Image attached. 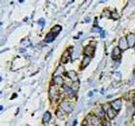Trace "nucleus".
<instances>
[{"mask_svg": "<svg viewBox=\"0 0 135 126\" xmlns=\"http://www.w3.org/2000/svg\"><path fill=\"white\" fill-rule=\"evenodd\" d=\"M38 24H40V25L41 26H44V24H45V21L43 19H40V21H38Z\"/></svg>", "mask_w": 135, "mask_h": 126, "instance_id": "18", "label": "nucleus"}, {"mask_svg": "<svg viewBox=\"0 0 135 126\" xmlns=\"http://www.w3.org/2000/svg\"><path fill=\"white\" fill-rule=\"evenodd\" d=\"M111 107L112 108L114 109V110H119L121 109V107H122V102L120 99H116L115 101H114V102L111 103Z\"/></svg>", "mask_w": 135, "mask_h": 126, "instance_id": "6", "label": "nucleus"}, {"mask_svg": "<svg viewBox=\"0 0 135 126\" xmlns=\"http://www.w3.org/2000/svg\"><path fill=\"white\" fill-rule=\"evenodd\" d=\"M91 122L93 126H98L100 125V120L97 117H92V119H91Z\"/></svg>", "mask_w": 135, "mask_h": 126, "instance_id": "13", "label": "nucleus"}, {"mask_svg": "<svg viewBox=\"0 0 135 126\" xmlns=\"http://www.w3.org/2000/svg\"><path fill=\"white\" fill-rule=\"evenodd\" d=\"M129 47V44H128V42L126 40V38L125 37H122V39H120L119 40V48L120 50H126L127 48Z\"/></svg>", "mask_w": 135, "mask_h": 126, "instance_id": "1", "label": "nucleus"}, {"mask_svg": "<svg viewBox=\"0 0 135 126\" xmlns=\"http://www.w3.org/2000/svg\"><path fill=\"white\" fill-rule=\"evenodd\" d=\"M126 40L128 42L129 47H133L135 44V35L133 33L130 34L126 37Z\"/></svg>", "mask_w": 135, "mask_h": 126, "instance_id": "4", "label": "nucleus"}, {"mask_svg": "<svg viewBox=\"0 0 135 126\" xmlns=\"http://www.w3.org/2000/svg\"><path fill=\"white\" fill-rule=\"evenodd\" d=\"M134 106L135 107V98H134Z\"/></svg>", "mask_w": 135, "mask_h": 126, "instance_id": "21", "label": "nucleus"}, {"mask_svg": "<svg viewBox=\"0 0 135 126\" xmlns=\"http://www.w3.org/2000/svg\"><path fill=\"white\" fill-rule=\"evenodd\" d=\"M67 76H68L69 78H70L71 80H77V74H76V73L74 72V71H70V72H68Z\"/></svg>", "mask_w": 135, "mask_h": 126, "instance_id": "9", "label": "nucleus"}, {"mask_svg": "<svg viewBox=\"0 0 135 126\" xmlns=\"http://www.w3.org/2000/svg\"><path fill=\"white\" fill-rule=\"evenodd\" d=\"M94 51H95L94 47H92V46H87L85 48L84 54H85V56H87V57H91V56H93V54H94Z\"/></svg>", "mask_w": 135, "mask_h": 126, "instance_id": "2", "label": "nucleus"}, {"mask_svg": "<svg viewBox=\"0 0 135 126\" xmlns=\"http://www.w3.org/2000/svg\"><path fill=\"white\" fill-rule=\"evenodd\" d=\"M100 36H101L102 38H104V32H101V33H100Z\"/></svg>", "mask_w": 135, "mask_h": 126, "instance_id": "20", "label": "nucleus"}, {"mask_svg": "<svg viewBox=\"0 0 135 126\" xmlns=\"http://www.w3.org/2000/svg\"><path fill=\"white\" fill-rule=\"evenodd\" d=\"M69 58H70V53H69V51H66V52L63 54V58H62V61L63 63H66L67 62Z\"/></svg>", "mask_w": 135, "mask_h": 126, "instance_id": "12", "label": "nucleus"}, {"mask_svg": "<svg viewBox=\"0 0 135 126\" xmlns=\"http://www.w3.org/2000/svg\"><path fill=\"white\" fill-rule=\"evenodd\" d=\"M58 91L54 87H51L50 88V98L51 100H55L58 98Z\"/></svg>", "mask_w": 135, "mask_h": 126, "instance_id": "5", "label": "nucleus"}, {"mask_svg": "<svg viewBox=\"0 0 135 126\" xmlns=\"http://www.w3.org/2000/svg\"><path fill=\"white\" fill-rule=\"evenodd\" d=\"M120 55H121V51H120V48L116 47L114 48L112 52V58L114 59H117L119 58Z\"/></svg>", "mask_w": 135, "mask_h": 126, "instance_id": "7", "label": "nucleus"}, {"mask_svg": "<svg viewBox=\"0 0 135 126\" xmlns=\"http://www.w3.org/2000/svg\"><path fill=\"white\" fill-rule=\"evenodd\" d=\"M89 61H90V58L89 57L85 56V58H83V61H82V68L86 67L88 65V64L89 63Z\"/></svg>", "mask_w": 135, "mask_h": 126, "instance_id": "14", "label": "nucleus"}, {"mask_svg": "<svg viewBox=\"0 0 135 126\" xmlns=\"http://www.w3.org/2000/svg\"><path fill=\"white\" fill-rule=\"evenodd\" d=\"M61 107H62L63 110L67 113H70L73 110L72 106L70 104V103H67V102L63 103L62 104H61Z\"/></svg>", "mask_w": 135, "mask_h": 126, "instance_id": "3", "label": "nucleus"}, {"mask_svg": "<svg viewBox=\"0 0 135 126\" xmlns=\"http://www.w3.org/2000/svg\"><path fill=\"white\" fill-rule=\"evenodd\" d=\"M63 88H64V89L66 91V92H67L69 95H73V89L71 88H70L69 86L64 84L63 85Z\"/></svg>", "mask_w": 135, "mask_h": 126, "instance_id": "17", "label": "nucleus"}, {"mask_svg": "<svg viewBox=\"0 0 135 126\" xmlns=\"http://www.w3.org/2000/svg\"><path fill=\"white\" fill-rule=\"evenodd\" d=\"M61 29H62L61 26H59V25H55V26L53 27L52 29H51V33H52L53 34H58V33L61 31Z\"/></svg>", "mask_w": 135, "mask_h": 126, "instance_id": "15", "label": "nucleus"}, {"mask_svg": "<svg viewBox=\"0 0 135 126\" xmlns=\"http://www.w3.org/2000/svg\"><path fill=\"white\" fill-rule=\"evenodd\" d=\"M117 114V111L114 110L112 107H110L107 109V116L109 117V118H111V119H113L115 116Z\"/></svg>", "mask_w": 135, "mask_h": 126, "instance_id": "8", "label": "nucleus"}, {"mask_svg": "<svg viewBox=\"0 0 135 126\" xmlns=\"http://www.w3.org/2000/svg\"><path fill=\"white\" fill-rule=\"evenodd\" d=\"M54 81L57 84H63V79L60 76H55L54 77Z\"/></svg>", "mask_w": 135, "mask_h": 126, "instance_id": "11", "label": "nucleus"}, {"mask_svg": "<svg viewBox=\"0 0 135 126\" xmlns=\"http://www.w3.org/2000/svg\"><path fill=\"white\" fill-rule=\"evenodd\" d=\"M54 39H55V36L52 33H49L48 35L46 36V38H45V42L47 43H50V42L53 41Z\"/></svg>", "mask_w": 135, "mask_h": 126, "instance_id": "10", "label": "nucleus"}, {"mask_svg": "<svg viewBox=\"0 0 135 126\" xmlns=\"http://www.w3.org/2000/svg\"><path fill=\"white\" fill-rule=\"evenodd\" d=\"M112 18H114V19H118V18H119V16L118 15L117 13H113L112 14Z\"/></svg>", "mask_w": 135, "mask_h": 126, "instance_id": "19", "label": "nucleus"}, {"mask_svg": "<svg viewBox=\"0 0 135 126\" xmlns=\"http://www.w3.org/2000/svg\"><path fill=\"white\" fill-rule=\"evenodd\" d=\"M50 119H51V113L49 112H46L44 114H43V122H48L50 121Z\"/></svg>", "mask_w": 135, "mask_h": 126, "instance_id": "16", "label": "nucleus"}]
</instances>
